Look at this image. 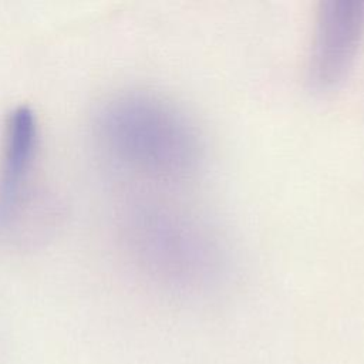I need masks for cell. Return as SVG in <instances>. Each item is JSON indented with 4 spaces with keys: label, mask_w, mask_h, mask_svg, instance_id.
Returning a JSON list of instances; mask_svg holds the SVG:
<instances>
[{
    "label": "cell",
    "mask_w": 364,
    "mask_h": 364,
    "mask_svg": "<svg viewBox=\"0 0 364 364\" xmlns=\"http://www.w3.org/2000/svg\"><path fill=\"white\" fill-rule=\"evenodd\" d=\"M104 152L119 166L156 179L191 175L200 159L193 125L172 104L146 94L107 100L94 118Z\"/></svg>",
    "instance_id": "6da1fadb"
},
{
    "label": "cell",
    "mask_w": 364,
    "mask_h": 364,
    "mask_svg": "<svg viewBox=\"0 0 364 364\" xmlns=\"http://www.w3.org/2000/svg\"><path fill=\"white\" fill-rule=\"evenodd\" d=\"M136 243L146 262L172 279L192 282L213 267L215 250L208 236L189 219L172 212L136 215Z\"/></svg>",
    "instance_id": "7a4b0ae2"
},
{
    "label": "cell",
    "mask_w": 364,
    "mask_h": 364,
    "mask_svg": "<svg viewBox=\"0 0 364 364\" xmlns=\"http://www.w3.org/2000/svg\"><path fill=\"white\" fill-rule=\"evenodd\" d=\"M364 37V3L323 1L317 11L307 77L316 90L337 87L351 68Z\"/></svg>",
    "instance_id": "3957f363"
},
{
    "label": "cell",
    "mask_w": 364,
    "mask_h": 364,
    "mask_svg": "<svg viewBox=\"0 0 364 364\" xmlns=\"http://www.w3.org/2000/svg\"><path fill=\"white\" fill-rule=\"evenodd\" d=\"M38 141V127L28 107L9 114L0 155V229L18 212L30 178Z\"/></svg>",
    "instance_id": "277c9868"
}]
</instances>
